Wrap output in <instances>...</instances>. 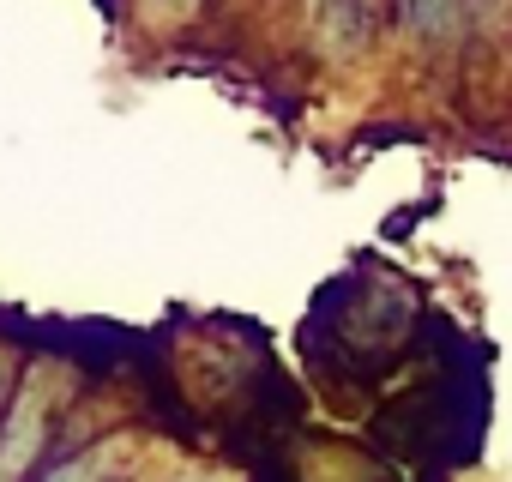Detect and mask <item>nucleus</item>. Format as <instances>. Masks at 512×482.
Here are the masks:
<instances>
[{"instance_id": "obj_2", "label": "nucleus", "mask_w": 512, "mask_h": 482, "mask_svg": "<svg viewBox=\"0 0 512 482\" xmlns=\"http://www.w3.org/2000/svg\"><path fill=\"white\" fill-rule=\"evenodd\" d=\"M43 482H97V464H91V458H73V464H61V470H49Z\"/></svg>"}, {"instance_id": "obj_3", "label": "nucleus", "mask_w": 512, "mask_h": 482, "mask_svg": "<svg viewBox=\"0 0 512 482\" xmlns=\"http://www.w3.org/2000/svg\"><path fill=\"white\" fill-rule=\"evenodd\" d=\"M0 422H7V368H0Z\"/></svg>"}, {"instance_id": "obj_1", "label": "nucleus", "mask_w": 512, "mask_h": 482, "mask_svg": "<svg viewBox=\"0 0 512 482\" xmlns=\"http://www.w3.org/2000/svg\"><path fill=\"white\" fill-rule=\"evenodd\" d=\"M37 446H43V392L31 386L7 404V422H0V482H25Z\"/></svg>"}]
</instances>
